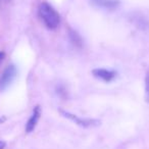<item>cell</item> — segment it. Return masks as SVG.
<instances>
[{"instance_id": "30bf717a", "label": "cell", "mask_w": 149, "mask_h": 149, "mask_svg": "<svg viewBox=\"0 0 149 149\" xmlns=\"http://www.w3.org/2000/svg\"><path fill=\"white\" fill-rule=\"evenodd\" d=\"M5 142L4 141H0V149H4V147H5Z\"/></svg>"}, {"instance_id": "ba28073f", "label": "cell", "mask_w": 149, "mask_h": 149, "mask_svg": "<svg viewBox=\"0 0 149 149\" xmlns=\"http://www.w3.org/2000/svg\"><path fill=\"white\" fill-rule=\"evenodd\" d=\"M145 98L149 103V70L147 72L146 78H145Z\"/></svg>"}, {"instance_id": "3957f363", "label": "cell", "mask_w": 149, "mask_h": 149, "mask_svg": "<svg viewBox=\"0 0 149 149\" xmlns=\"http://www.w3.org/2000/svg\"><path fill=\"white\" fill-rule=\"evenodd\" d=\"M17 74V68L13 64L8 65L4 70H3L2 74L0 76V91L5 90L11 83L13 80L15 79Z\"/></svg>"}, {"instance_id": "9c48e42d", "label": "cell", "mask_w": 149, "mask_h": 149, "mask_svg": "<svg viewBox=\"0 0 149 149\" xmlns=\"http://www.w3.org/2000/svg\"><path fill=\"white\" fill-rule=\"evenodd\" d=\"M4 56H5L4 52H3V51H0V64H1V62H2L3 59H4Z\"/></svg>"}, {"instance_id": "5b68a950", "label": "cell", "mask_w": 149, "mask_h": 149, "mask_svg": "<svg viewBox=\"0 0 149 149\" xmlns=\"http://www.w3.org/2000/svg\"><path fill=\"white\" fill-rule=\"evenodd\" d=\"M40 116H41V107L39 105L35 106L32 112L31 116L28 120L27 125H26V132L27 133H31L35 130L36 126H37L38 122L40 120Z\"/></svg>"}, {"instance_id": "8992f818", "label": "cell", "mask_w": 149, "mask_h": 149, "mask_svg": "<svg viewBox=\"0 0 149 149\" xmlns=\"http://www.w3.org/2000/svg\"><path fill=\"white\" fill-rule=\"evenodd\" d=\"M92 4L104 9H116L120 6V0H90Z\"/></svg>"}, {"instance_id": "8fae6325", "label": "cell", "mask_w": 149, "mask_h": 149, "mask_svg": "<svg viewBox=\"0 0 149 149\" xmlns=\"http://www.w3.org/2000/svg\"><path fill=\"white\" fill-rule=\"evenodd\" d=\"M1 122H2V120H1V118H0V123H1Z\"/></svg>"}, {"instance_id": "6da1fadb", "label": "cell", "mask_w": 149, "mask_h": 149, "mask_svg": "<svg viewBox=\"0 0 149 149\" xmlns=\"http://www.w3.org/2000/svg\"><path fill=\"white\" fill-rule=\"evenodd\" d=\"M38 15L47 29L55 30L60 24L58 13L47 2H42L38 8Z\"/></svg>"}, {"instance_id": "277c9868", "label": "cell", "mask_w": 149, "mask_h": 149, "mask_svg": "<svg viewBox=\"0 0 149 149\" xmlns=\"http://www.w3.org/2000/svg\"><path fill=\"white\" fill-rule=\"evenodd\" d=\"M92 74L97 79L103 82H111L116 77V72L114 70H106V68H95L92 70Z\"/></svg>"}, {"instance_id": "52a82bcc", "label": "cell", "mask_w": 149, "mask_h": 149, "mask_svg": "<svg viewBox=\"0 0 149 149\" xmlns=\"http://www.w3.org/2000/svg\"><path fill=\"white\" fill-rule=\"evenodd\" d=\"M68 37H70V42L74 45V47L81 48L82 46H83V39H82V37L80 36V34H78L76 31L70 30V31H68Z\"/></svg>"}, {"instance_id": "7a4b0ae2", "label": "cell", "mask_w": 149, "mask_h": 149, "mask_svg": "<svg viewBox=\"0 0 149 149\" xmlns=\"http://www.w3.org/2000/svg\"><path fill=\"white\" fill-rule=\"evenodd\" d=\"M59 112L64 116V118H68L70 120L74 122V124H77L78 126L83 127V128L95 127L100 124V120H94V118H79L78 116H76V114H72L68 111H65V110L59 109Z\"/></svg>"}]
</instances>
